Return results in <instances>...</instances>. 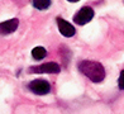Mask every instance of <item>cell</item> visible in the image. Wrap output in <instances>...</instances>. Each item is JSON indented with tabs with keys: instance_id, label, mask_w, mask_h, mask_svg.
Segmentation results:
<instances>
[{
	"instance_id": "cell-1",
	"label": "cell",
	"mask_w": 124,
	"mask_h": 114,
	"mask_svg": "<svg viewBox=\"0 0 124 114\" xmlns=\"http://www.w3.org/2000/svg\"><path fill=\"white\" fill-rule=\"evenodd\" d=\"M78 70L93 82H101L106 76L104 66L98 61L84 60L78 64Z\"/></svg>"
},
{
	"instance_id": "cell-2",
	"label": "cell",
	"mask_w": 124,
	"mask_h": 114,
	"mask_svg": "<svg viewBox=\"0 0 124 114\" xmlns=\"http://www.w3.org/2000/svg\"><path fill=\"white\" fill-rule=\"evenodd\" d=\"M60 71H61V67L56 62H47V64L32 66L28 68L29 73H58Z\"/></svg>"
},
{
	"instance_id": "cell-3",
	"label": "cell",
	"mask_w": 124,
	"mask_h": 114,
	"mask_svg": "<svg viewBox=\"0 0 124 114\" xmlns=\"http://www.w3.org/2000/svg\"><path fill=\"white\" fill-rule=\"evenodd\" d=\"M28 89L36 95H46L51 91V84L47 80H33L28 84Z\"/></svg>"
},
{
	"instance_id": "cell-4",
	"label": "cell",
	"mask_w": 124,
	"mask_h": 114,
	"mask_svg": "<svg viewBox=\"0 0 124 114\" xmlns=\"http://www.w3.org/2000/svg\"><path fill=\"white\" fill-rule=\"evenodd\" d=\"M94 9L91 7H84L74 15V22L78 25H85L94 18Z\"/></svg>"
},
{
	"instance_id": "cell-5",
	"label": "cell",
	"mask_w": 124,
	"mask_h": 114,
	"mask_svg": "<svg viewBox=\"0 0 124 114\" xmlns=\"http://www.w3.org/2000/svg\"><path fill=\"white\" fill-rule=\"evenodd\" d=\"M57 25H58V31L60 33L62 34L63 37H74L75 33H76V29L75 27L71 24V23H69L67 20L62 19V18H57Z\"/></svg>"
},
{
	"instance_id": "cell-6",
	"label": "cell",
	"mask_w": 124,
	"mask_h": 114,
	"mask_svg": "<svg viewBox=\"0 0 124 114\" xmlns=\"http://www.w3.org/2000/svg\"><path fill=\"white\" fill-rule=\"evenodd\" d=\"M19 25V20L16 18H13V19H9V20H5L3 23H0V34H10L16 31V28Z\"/></svg>"
},
{
	"instance_id": "cell-7",
	"label": "cell",
	"mask_w": 124,
	"mask_h": 114,
	"mask_svg": "<svg viewBox=\"0 0 124 114\" xmlns=\"http://www.w3.org/2000/svg\"><path fill=\"white\" fill-rule=\"evenodd\" d=\"M32 56H33V58L39 61V60H42L47 56V51L44 47H42V46H38V47H34L32 49Z\"/></svg>"
},
{
	"instance_id": "cell-8",
	"label": "cell",
	"mask_w": 124,
	"mask_h": 114,
	"mask_svg": "<svg viewBox=\"0 0 124 114\" xmlns=\"http://www.w3.org/2000/svg\"><path fill=\"white\" fill-rule=\"evenodd\" d=\"M33 7L38 10H44L51 7V0H33Z\"/></svg>"
},
{
	"instance_id": "cell-9",
	"label": "cell",
	"mask_w": 124,
	"mask_h": 114,
	"mask_svg": "<svg viewBox=\"0 0 124 114\" xmlns=\"http://www.w3.org/2000/svg\"><path fill=\"white\" fill-rule=\"evenodd\" d=\"M124 70H122L120 71V76H119V81H118V82H119V89L120 90H123L124 89V84H123V79H124Z\"/></svg>"
},
{
	"instance_id": "cell-10",
	"label": "cell",
	"mask_w": 124,
	"mask_h": 114,
	"mask_svg": "<svg viewBox=\"0 0 124 114\" xmlns=\"http://www.w3.org/2000/svg\"><path fill=\"white\" fill-rule=\"evenodd\" d=\"M67 1H70V3H76V1H80V0H67Z\"/></svg>"
}]
</instances>
